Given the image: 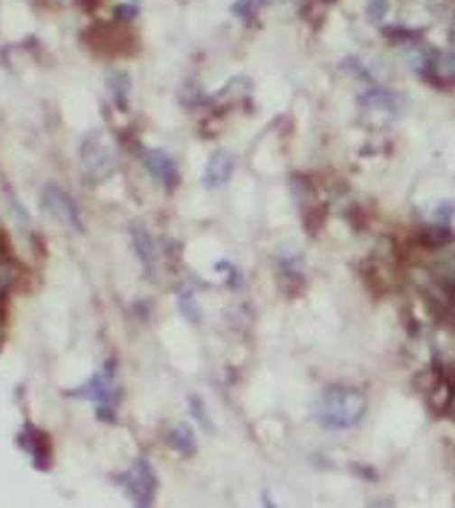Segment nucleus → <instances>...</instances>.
Instances as JSON below:
<instances>
[{
  "instance_id": "nucleus-13",
  "label": "nucleus",
  "mask_w": 455,
  "mask_h": 508,
  "mask_svg": "<svg viewBox=\"0 0 455 508\" xmlns=\"http://www.w3.org/2000/svg\"><path fill=\"white\" fill-rule=\"evenodd\" d=\"M177 306H181V314L183 320H189L191 325H200V308H198V299H195V291L186 285L177 287Z\"/></svg>"
},
{
  "instance_id": "nucleus-11",
  "label": "nucleus",
  "mask_w": 455,
  "mask_h": 508,
  "mask_svg": "<svg viewBox=\"0 0 455 508\" xmlns=\"http://www.w3.org/2000/svg\"><path fill=\"white\" fill-rule=\"evenodd\" d=\"M360 102L371 111H385V114H397L401 111V99H397V93L392 90H383V88H371L368 93L360 96Z\"/></svg>"
},
{
  "instance_id": "nucleus-1",
  "label": "nucleus",
  "mask_w": 455,
  "mask_h": 508,
  "mask_svg": "<svg viewBox=\"0 0 455 508\" xmlns=\"http://www.w3.org/2000/svg\"><path fill=\"white\" fill-rule=\"evenodd\" d=\"M366 395L351 387H328L320 401L313 404V419L328 430H348L357 428L366 416Z\"/></svg>"
},
{
  "instance_id": "nucleus-10",
  "label": "nucleus",
  "mask_w": 455,
  "mask_h": 508,
  "mask_svg": "<svg viewBox=\"0 0 455 508\" xmlns=\"http://www.w3.org/2000/svg\"><path fill=\"white\" fill-rule=\"evenodd\" d=\"M165 438H169V447L183 453V456H195L198 453V438H195V430L189 428V421H177L169 428V433H165Z\"/></svg>"
},
{
  "instance_id": "nucleus-19",
  "label": "nucleus",
  "mask_w": 455,
  "mask_h": 508,
  "mask_svg": "<svg viewBox=\"0 0 455 508\" xmlns=\"http://www.w3.org/2000/svg\"><path fill=\"white\" fill-rule=\"evenodd\" d=\"M432 221H435V224L450 227V221H452V201L438 203V207H435V215H432Z\"/></svg>"
},
{
  "instance_id": "nucleus-5",
  "label": "nucleus",
  "mask_w": 455,
  "mask_h": 508,
  "mask_svg": "<svg viewBox=\"0 0 455 508\" xmlns=\"http://www.w3.org/2000/svg\"><path fill=\"white\" fill-rule=\"evenodd\" d=\"M41 210L52 215L61 227L73 230V232H85V218H81L76 201L67 195L59 183H47L41 189Z\"/></svg>"
},
{
  "instance_id": "nucleus-21",
  "label": "nucleus",
  "mask_w": 455,
  "mask_h": 508,
  "mask_svg": "<svg viewBox=\"0 0 455 508\" xmlns=\"http://www.w3.org/2000/svg\"><path fill=\"white\" fill-rule=\"evenodd\" d=\"M79 6L85 9V12H93L96 6H99V0H79Z\"/></svg>"
},
{
  "instance_id": "nucleus-14",
  "label": "nucleus",
  "mask_w": 455,
  "mask_h": 508,
  "mask_svg": "<svg viewBox=\"0 0 455 508\" xmlns=\"http://www.w3.org/2000/svg\"><path fill=\"white\" fill-rule=\"evenodd\" d=\"M418 241L423 244V247H430V250H438V247H444V244H450V227H444V224H432V227H426L421 236H418Z\"/></svg>"
},
{
  "instance_id": "nucleus-9",
  "label": "nucleus",
  "mask_w": 455,
  "mask_h": 508,
  "mask_svg": "<svg viewBox=\"0 0 455 508\" xmlns=\"http://www.w3.org/2000/svg\"><path fill=\"white\" fill-rule=\"evenodd\" d=\"M232 172H236V155H229L227 148H215L209 155L203 172V186L206 189H224L229 183Z\"/></svg>"
},
{
  "instance_id": "nucleus-4",
  "label": "nucleus",
  "mask_w": 455,
  "mask_h": 508,
  "mask_svg": "<svg viewBox=\"0 0 455 508\" xmlns=\"http://www.w3.org/2000/svg\"><path fill=\"white\" fill-rule=\"evenodd\" d=\"M116 483L125 488V494L136 505H154L157 503L160 479H157L154 468H151V462L145 456H136L125 471L116 474Z\"/></svg>"
},
{
  "instance_id": "nucleus-12",
  "label": "nucleus",
  "mask_w": 455,
  "mask_h": 508,
  "mask_svg": "<svg viewBox=\"0 0 455 508\" xmlns=\"http://www.w3.org/2000/svg\"><path fill=\"white\" fill-rule=\"evenodd\" d=\"M107 93L119 111H128V96H131V76L125 71H114L107 76Z\"/></svg>"
},
{
  "instance_id": "nucleus-2",
  "label": "nucleus",
  "mask_w": 455,
  "mask_h": 508,
  "mask_svg": "<svg viewBox=\"0 0 455 508\" xmlns=\"http://www.w3.org/2000/svg\"><path fill=\"white\" fill-rule=\"evenodd\" d=\"M116 378V361H107L102 372H93L81 387L64 390L67 398H79V401H93L96 404V419L105 424L116 421V407H119V392L114 387Z\"/></svg>"
},
{
  "instance_id": "nucleus-6",
  "label": "nucleus",
  "mask_w": 455,
  "mask_h": 508,
  "mask_svg": "<svg viewBox=\"0 0 455 508\" xmlns=\"http://www.w3.org/2000/svg\"><path fill=\"white\" fill-rule=\"evenodd\" d=\"M21 450L30 456V462L35 465V471H50L52 468V438L47 430L35 428V424L26 421L23 430L18 436Z\"/></svg>"
},
{
  "instance_id": "nucleus-7",
  "label": "nucleus",
  "mask_w": 455,
  "mask_h": 508,
  "mask_svg": "<svg viewBox=\"0 0 455 508\" xmlns=\"http://www.w3.org/2000/svg\"><path fill=\"white\" fill-rule=\"evenodd\" d=\"M140 157H143V166L145 172L154 177V181L165 189H177V183H181V172H177L174 166V157L172 155H165L162 148H143L140 151Z\"/></svg>"
},
{
  "instance_id": "nucleus-8",
  "label": "nucleus",
  "mask_w": 455,
  "mask_h": 508,
  "mask_svg": "<svg viewBox=\"0 0 455 508\" xmlns=\"http://www.w3.org/2000/svg\"><path fill=\"white\" fill-rule=\"evenodd\" d=\"M128 232H131V247L136 259H140V265L145 270L148 279H157V244H154V236L148 232V227L143 221H131L128 224Z\"/></svg>"
},
{
  "instance_id": "nucleus-15",
  "label": "nucleus",
  "mask_w": 455,
  "mask_h": 508,
  "mask_svg": "<svg viewBox=\"0 0 455 508\" xmlns=\"http://www.w3.org/2000/svg\"><path fill=\"white\" fill-rule=\"evenodd\" d=\"M258 6H261V0H238V4L232 6V15L246 21V24H253V15H255Z\"/></svg>"
},
{
  "instance_id": "nucleus-20",
  "label": "nucleus",
  "mask_w": 455,
  "mask_h": 508,
  "mask_svg": "<svg viewBox=\"0 0 455 508\" xmlns=\"http://www.w3.org/2000/svg\"><path fill=\"white\" fill-rule=\"evenodd\" d=\"M136 0H128V4H122V6H116V21H134L136 18Z\"/></svg>"
},
{
  "instance_id": "nucleus-16",
  "label": "nucleus",
  "mask_w": 455,
  "mask_h": 508,
  "mask_svg": "<svg viewBox=\"0 0 455 508\" xmlns=\"http://www.w3.org/2000/svg\"><path fill=\"white\" fill-rule=\"evenodd\" d=\"M189 409H191V416L198 419V424L203 430H212V421L209 416H206V409H203V401H200V395H189Z\"/></svg>"
},
{
  "instance_id": "nucleus-22",
  "label": "nucleus",
  "mask_w": 455,
  "mask_h": 508,
  "mask_svg": "<svg viewBox=\"0 0 455 508\" xmlns=\"http://www.w3.org/2000/svg\"><path fill=\"white\" fill-rule=\"evenodd\" d=\"M0 346H4V320H0Z\"/></svg>"
},
{
  "instance_id": "nucleus-3",
  "label": "nucleus",
  "mask_w": 455,
  "mask_h": 508,
  "mask_svg": "<svg viewBox=\"0 0 455 508\" xmlns=\"http://www.w3.org/2000/svg\"><path fill=\"white\" fill-rule=\"evenodd\" d=\"M81 166H85L88 181L102 183L110 174L116 172V151L107 143V136L102 131H90L85 140H81Z\"/></svg>"
},
{
  "instance_id": "nucleus-17",
  "label": "nucleus",
  "mask_w": 455,
  "mask_h": 508,
  "mask_svg": "<svg viewBox=\"0 0 455 508\" xmlns=\"http://www.w3.org/2000/svg\"><path fill=\"white\" fill-rule=\"evenodd\" d=\"M385 12H389V4H385V0H368L366 18H368L371 24H383V18H385Z\"/></svg>"
},
{
  "instance_id": "nucleus-18",
  "label": "nucleus",
  "mask_w": 455,
  "mask_h": 508,
  "mask_svg": "<svg viewBox=\"0 0 455 508\" xmlns=\"http://www.w3.org/2000/svg\"><path fill=\"white\" fill-rule=\"evenodd\" d=\"M9 218H12V221H15L18 227H26V224H30V215L23 212V207L18 203V198H12V195H9Z\"/></svg>"
}]
</instances>
